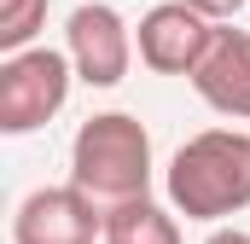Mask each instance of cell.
Masks as SVG:
<instances>
[{"label": "cell", "mask_w": 250, "mask_h": 244, "mask_svg": "<svg viewBox=\"0 0 250 244\" xmlns=\"http://www.w3.org/2000/svg\"><path fill=\"white\" fill-rule=\"evenodd\" d=\"M105 244H181V221L157 198H134L123 209H105Z\"/></svg>", "instance_id": "ba28073f"}, {"label": "cell", "mask_w": 250, "mask_h": 244, "mask_svg": "<svg viewBox=\"0 0 250 244\" xmlns=\"http://www.w3.org/2000/svg\"><path fill=\"white\" fill-rule=\"evenodd\" d=\"M209 41H215V23L198 18L181 0L151 6V12L140 18V29H134V53H140L146 70H157V76H187V81H192V70L204 64Z\"/></svg>", "instance_id": "8992f818"}, {"label": "cell", "mask_w": 250, "mask_h": 244, "mask_svg": "<svg viewBox=\"0 0 250 244\" xmlns=\"http://www.w3.org/2000/svg\"><path fill=\"white\" fill-rule=\"evenodd\" d=\"M47 29V0H0V53H29Z\"/></svg>", "instance_id": "9c48e42d"}, {"label": "cell", "mask_w": 250, "mask_h": 244, "mask_svg": "<svg viewBox=\"0 0 250 244\" xmlns=\"http://www.w3.org/2000/svg\"><path fill=\"white\" fill-rule=\"evenodd\" d=\"M70 186L87 192L99 209H123L151 198V134L128 111H99L70 140Z\"/></svg>", "instance_id": "7a4b0ae2"}, {"label": "cell", "mask_w": 250, "mask_h": 244, "mask_svg": "<svg viewBox=\"0 0 250 244\" xmlns=\"http://www.w3.org/2000/svg\"><path fill=\"white\" fill-rule=\"evenodd\" d=\"M169 209L187 221H227L250 209V134L245 128H204L163 169Z\"/></svg>", "instance_id": "6da1fadb"}, {"label": "cell", "mask_w": 250, "mask_h": 244, "mask_svg": "<svg viewBox=\"0 0 250 244\" xmlns=\"http://www.w3.org/2000/svg\"><path fill=\"white\" fill-rule=\"evenodd\" d=\"M64 53L76 64V81L87 87H117L134 64V29L123 23L117 6L105 0H82L64 23Z\"/></svg>", "instance_id": "277c9868"}, {"label": "cell", "mask_w": 250, "mask_h": 244, "mask_svg": "<svg viewBox=\"0 0 250 244\" xmlns=\"http://www.w3.org/2000/svg\"><path fill=\"white\" fill-rule=\"evenodd\" d=\"M181 6H192L198 18H209V23H227V18H239V6L245 0H181Z\"/></svg>", "instance_id": "30bf717a"}, {"label": "cell", "mask_w": 250, "mask_h": 244, "mask_svg": "<svg viewBox=\"0 0 250 244\" xmlns=\"http://www.w3.org/2000/svg\"><path fill=\"white\" fill-rule=\"evenodd\" d=\"M204 244H250V233H239V227H215Z\"/></svg>", "instance_id": "8fae6325"}, {"label": "cell", "mask_w": 250, "mask_h": 244, "mask_svg": "<svg viewBox=\"0 0 250 244\" xmlns=\"http://www.w3.org/2000/svg\"><path fill=\"white\" fill-rule=\"evenodd\" d=\"M12 244H105V209L76 186H35L12 215Z\"/></svg>", "instance_id": "5b68a950"}, {"label": "cell", "mask_w": 250, "mask_h": 244, "mask_svg": "<svg viewBox=\"0 0 250 244\" xmlns=\"http://www.w3.org/2000/svg\"><path fill=\"white\" fill-rule=\"evenodd\" d=\"M76 64L59 47H29L0 59V134H35L64 111Z\"/></svg>", "instance_id": "3957f363"}, {"label": "cell", "mask_w": 250, "mask_h": 244, "mask_svg": "<svg viewBox=\"0 0 250 244\" xmlns=\"http://www.w3.org/2000/svg\"><path fill=\"white\" fill-rule=\"evenodd\" d=\"M192 87L215 117L250 122V29L215 23V41H209L204 64L192 70Z\"/></svg>", "instance_id": "52a82bcc"}]
</instances>
